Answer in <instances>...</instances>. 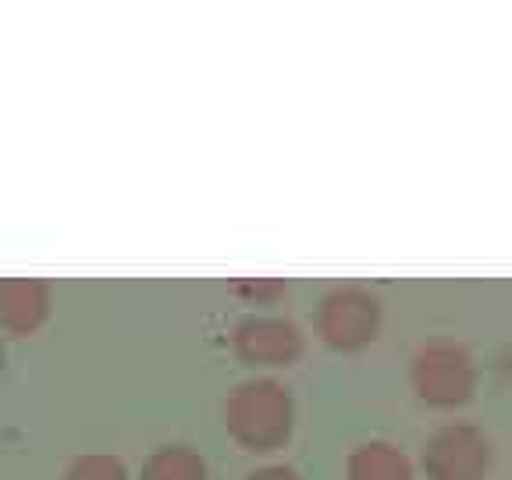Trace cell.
I'll return each instance as SVG.
<instances>
[{
	"label": "cell",
	"instance_id": "cell-5",
	"mask_svg": "<svg viewBox=\"0 0 512 480\" xmlns=\"http://www.w3.org/2000/svg\"><path fill=\"white\" fill-rule=\"evenodd\" d=\"M232 345L249 367H292L303 356V331L285 317H246Z\"/></svg>",
	"mask_w": 512,
	"mask_h": 480
},
{
	"label": "cell",
	"instance_id": "cell-11",
	"mask_svg": "<svg viewBox=\"0 0 512 480\" xmlns=\"http://www.w3.org/2000/svg\"><path fill=\"white\" fill-rule=\"evenodd\" d=\"M0 374H4V349H0Z\"/></svg>",
	"mask_w": 512,
	"mask_h": 480
},
{
	"label": "cell",
	"instance_id": "cell-1",
	"mask_svg": "<svg viewBox=\"0 0 512 480\" xmlns=\"http://www.w3.org/2000/svg\"><path fill=\"white\" fill-rule=\"evenodd\" d=\"M224 427L246 452H274L292 438L296 427V402L285 384L271 377L239 384L224 402Z\"/></svg>",
	"mask_w": 512,
	"mask_h": 480
},
{
	"label": "cell",
	"instance_id": "cell-3",
	"mask_svg": "<svg viewBox=\"0 0 512 480\" xmlns=\"http://www.w3.org/2000/svg\"><path fill=\"white\" fill-rule=\"evenodd\" d=\"M313 324H317V335L331 349H342V352L367 349L377 338V331H381V299L356 285L331 288L328 296L320 299Z\"/></svg>",
	"mask_w": 512,
	"mask_h": 480
},
{
	"label": "cell",
	"instance_id": "cell-8",
	"mask_svg": "<svg viewBox=\"0 0 512 480\" xmlns=\"http://www.w3.org/2000/svg\"><path fill=\"white\" fill-rule=\"evenodd\" d=\"M139 480H207V463L189 445H164L143 463Z\"/></svg>",
	"mask_w": 512,
	"mask_h": 480
},
{
	"label": "cell",
	"instance_id": "cell-6",
	"mask_svg": "<svg viewBox=\"0 0 512 480\" xmlns=\"http://www.w3.org/2000/svg\"><path fill=\"white\" fill-rule=\"evenodd\" d=\"M50 317V285L40 278H0V331L36 335Z\"/></svg>",
	"mask_w": 512,
	"mask_h": 480
},
{
	"label": "cell",
	"instance_id": "cell-2",
	"mask_svg": "<svg viewBox=\"0 0 512 480\" xmlns=\"http://www.w3.org/2000/svg\"><path fill=\"white\" fill-rule=\"evenodd\" d=\"M409 384L420 402L434 409L463 406L473 395L477 370H473L470 352L452 342H431L416 352L409 363Z\"/></svg>",
	"mask_w": 512,
	"mask_h": 480
},
{
	"label": "cell",
	"instance_id": "cell-7",
	"mask_svg": "<svg viewBox=\"0 0 512 480\" xmlns=\"http://www.w3.org/2000/svg\"><path fill=\"white\" fill-rule=\"evenodd\" d=\"M345 480H413V466L392 441H363L345 459Z\"/></svg>",
	"mask_w": 512,
	"mask_h": 480
},
{
	"label": "cell",
	"instance_id": "cell-9",
	"mask_svg": "<svg viewBox=\"0 0 512 480\" xmlns=\"http://www.w3.org/2000/svg\"><path fill=\"white\" fill-rule=\"evenodd\" d=\"M64 480H128V470L118 456H107V452H89V456H79Z\"/></svg>",
	"mask_w": 512,
	"mask_h": 480
},
{
	"label": "cell",
	"instance_id": "cell-4",
	"mask_svg": "<svg viewBox=\"0 0 512 480\" xmlns=\"http://www.w3.org/2000/svg\"><path fill=\"white\" fill-rule=\"evenodd\" d=\"M495 448L473 424H448L424 445V470L431 480H488Z\"/></svg>",
	"mask_w": 512,
	"mask_h": 480
},
{
	"label": "cell",
	"instance_id": "cell-10",
	"mask_svg": "<svg viewBox=\"0 0 512 480\" xmlns=\"http://www.w3.org/2000/svg\"><path fill=\"white\" fill-rule=\"evenodd\" d=\"M246 480H299L296 470H288V466H264V470H253Z\"/></svg>",
	"mask_w": 512,
	"mask_h": 480
}]
</instances>
